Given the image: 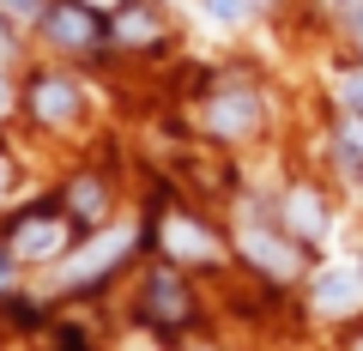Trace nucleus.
I'll return each instance as SVG.
<instances>
[{"instance_id":"obj_1","label":"nucleus","mask_w":363,"mask_h":351,"mask_svg":"<svg viewBox=\"0 0 363 351\" xmlns=\"http://www.w3.org/2000/svg\"><path fill=\"white\" fill-rule=\"evenodd\" d=\"M121 255H128V230H104L91 248H79V255L67 260L61 273H55V285H91V279H97V273H109V267H116Z\"/></svg>"},{"instance_id":"obj_2","label":"nucleus","mask_w":363,"mask_h":351,"mask_svg":"<svg viewBox=\"0 0 363 351\" xmlns=\"http://www.w3.org/2000/svg\"><path fill=\"white\" fill-rule=\"evenodd\" d=\"M43 30L61 49H85V43H97V13L85 0H55V6H43Z\"/></svg>"},{"instance_id":"obj_3","label":"nucleus","mask_w":363,"mask_h":351,"mask_svg":"<svg viewBox=\"0 0 363 351\" xmlns=\"http://www.w3.org/2000/svg\"><path fill=\"white\" fill-rule=\"evenodd\" d=\"M315 303H321V309H357L363 303V279H357V267H327L321 273V285H315Z\"/></svg>"},{"instance_id":"obj_4","label":"nucleus","mask_w":363,"mask_h":351,"mask_svg":"<svg viewBox=\"0 0 363 351\" xmlns=\"http://www.w3.org/2000/svg\"><path fill=\"white\" fill-rule=\"evenodd\" d=\"M55 248H61V224L55 218H25L18 236H13V255H25V260H43V255H55Z\"/></svg>"},{"instance_id":"obj_5","label":"nucleus","mask_w":363,"mask_h":351,"mask_svg":"<svg viewBox=\"0 0 363 351\" xmlns=\"http://www.w3.org/2000/svg\"><path fill=\"white\" fill-rule=\"evenodd\" d=\"M30 104H37V116H43V121H67V116L79 109V85H73V79H43Z\"/></svg>"},{"instance_id":"obj_6","label":"nucleus","mask_w":363,"mask_h":351,"mask_svg":"<svg viewBox=\"0 0 363 351\" xmlns=\"http://www.w3.org/2000/svg\"><path fill=\"white\" fill-rule=\"evenodd\" d=\"M255 116H260V104H255L248 91H236V97H224V104H212V128H218V133L255 128Z\"/></svg>"},{"instance_id":"obj_7","label":"nucleus","mask_w":363,"mask_h":351,"mask_svg":"<svg viewBox=\"0 0 363 351\" xmlns=\"http://www.w3.org/2000/svg\"><path fill=\"white\" fill-rule=\"evenodd\" d=\"M242 248L260 260V267H272V273H291V267H297V255H291L285 243H272V236H260V230H248V236H242Z\"/></svg>"},{"instance_id":"obj_8","label":"nucleus","mask_w":363,"mask_h":351,"mask_svg":"<svg viewBox=\"0 0 363 351\" xmlns=\"http://www.w3.org/2000/svg\"><path fill=\"white\" fill-rule=\"evenodd\" d=\"M116 37L121 43H152L157 37V18L145 13V6H121V13H116Z\"/></svg>"},{"instance_id":"obj_9","label":"nucleus","mask_w":363,"mask_h":351,"mask_svg":"<svg viewBox=\"0 0 363 351\" xmlns=\"http://www.w3.org/2000/svg\"><path fill=\"white\" fill-rule=\"evenodd\" d=\"M169 248H176V255H200V260L218 255V248H212V236H200V224H188V218L169 224Z\"/></svg>"},{"instance_id":"obj_10","label":"nucleus","mask_w":363,"mask_h":351,"mask_svg":"<svg viewBox=\"0 0 363 351\" xmlns=\"http://www.w3.org/2000/svg\"><path fill=\"white\" fill-rule=\"evenodd\" d=\"M291 212H297V224H303L309 236H321V230H327V224H321V206H315L309 194H291Z\"/></svg>"},{"instance_id":"obj_11","label":"nucleus","mask_w":363,"mask_h":351,"mask_svg":"<svg viewBox=\"0 0 363 351\" xmlns=\"http://www.w3.org/2000/svg\"><path fill=\"white\" fill-rule=\"evenodd\" d=\"M152 309H157V315H182V297H176V279H157V285H152Z\"/></svg>"},{"instance_id":"obj_12","label":"nucleus","mask_w":363,"mask_h":351,"mask_svg":"<svg viewBox=\"0 0 363 351\" xmlns=\"http://www.w3.org/2000/svg\"><path fill=\"white\" fill-rule=\"evenodd\" d=\"M206 13H212V18H224V25H236V18L255 13V0H206Z\"/></svg>"},{"instance_id":"obj_13","label":"nucleus","mask_w":363,"mask_h":351,"mask_svg":"<svg viewBox=\"0 0 363 351\" xmlns=\"http://www.w3.org/2000/svg\"><path fill=\"white\" fill-rule=\"evenodd\" d=\"M73 206L85 212V218H97V212H104V188H97V182H79L73 188Z\"/></svg>"},{"instance_id":"obj_14","label":"nucleus","mask_w":363,"mask_h":351,"mask_svg":"<svg viewBox=\"0 0 363 351\" xmlns=\"http://www.w3.org/2000/svg\"><path fill=\"white\" fill-rule=\"evenodd\" d=\"M339 104L363 116V73H345V79H339Z\"/></svg>"},{"instance_id":"obj_15","label":"nucleus","mask_w":363,"mask_h":351,"mask_svg":"<svg viewBox=\"0 0 363 351\" xmlns=\"http://www.w3.org/2000/svg\"><path fill=\"white\" fill-rule=\"evenodd\" d=\"M6 13H25V18H43V0H0Z\"/></svg>"},{"instance_id":"obj_16","label":"nucleus","mask_w":363,"mask_h":351,"mask_svg":"<svg viewBox=\"0 0 363 351\" xmlns=\"http://www.w3.org/2000/svg\"><path fill=\"white\" fill-rule=\"evenodd\" d=\"M0 291H6V255H0Z\"/></svg>"},{"instance_id":"obj_17","label":"nucleus","mask_w":363,"mask_h":351,"mask_svg":"<svg viewBox=\"0 0 363 351\" xmlns=\"http://www.w3.org/2000/svg\"><path fill=\"white\" fill-rule=\"evenodd\" d=\"M0 194H6V164H0Z\"/></svg>"},{"instance_id":"obj_18","label":"nucleus","mask_w":363,"mask_h":351,"mask_svg":"<svg viewBox=\"0 0 363 351\" xmlns=\"http://www.w3.org/2000/svg\"><path fill=\"white\" fill-rule=\"evenodd\" d=\"M0 55H6V25H0Z\"/></svg>"},{"instance_id":"obj_19","label":"nucleus","mask_w":363,"mask_h":351,"mask_svg":"<svg viewBox=\"0 0 363 351\" xmlns=\"http://www.w3.org/2000/svg\"><path fill=\"white\" fill-rule=\"evenodd\" d=\"M0 104H6V79H0Z\"/></svg>"}]
</instances>
